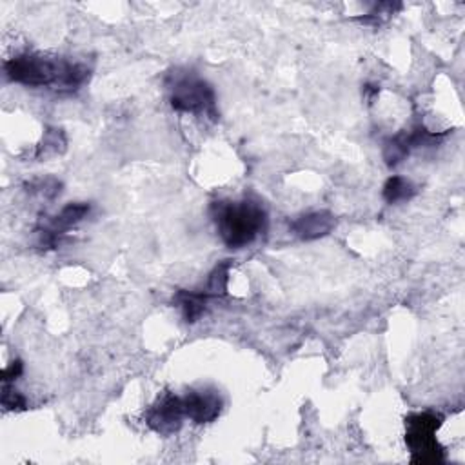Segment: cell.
<instances>
[{"instance_id": "cell-1", "label": "cell", "mask_w": 465, "mask_h": 465, "mask_svg": "<svg viewBox=\"0 0 465 465\" xmlns=\"http://www.w3.org/2000/svg\"><path fill=\"white\" fill-rule=\"evenodd\" d=\"M4 71L11 82L27 87H49L56 93H74L91 74V69L82 62L40 53L16 54L5 60Z\"/></svg>"}, {"instance_id": "cell-2", "label": "cell", "mask_w": 465, "mask_h": 465, "mask_svg": "<svg viewBox=\"0 0 465 465\" xmlns=\"http://www.w3.org/2000/svg\"><path fill=\"white\" fill-rule=\"evenodd\" d=\"M218 236L229 249H243L267 229V211L260 200H218L211 203Z\"/></svg>"}, {"instance_id": "cell-3", "label": "cell", "mask_w": 465, "mask_h": 465, "mask_svg": "<svg viewBox=\"0 0 465 465\" xmlns=\"http://www.w3.org/2000/svg\"><path fill=\"white\" fill-rule=\"evenodd\" d=\"M165 87L169 93V104L178 113H189L194 116L218 120L216 94L213 85L191 69H173L165 76Z\"/></svg>"}, {"instance_id": "cell-4", "label": "cell", "mask_w": 465, "mask_h": 465, "mask_svg": "<svg viewBox=\"0 0 465 465\" xmlns=\"http://www.w3.org/2000/svg\"><path fill=\"white\" fill-rule=\"evenodd\" d=\"M405 441L412 452L414 463H438L443 460V449L436 440V430L441 425V418L434 412H416L405 421Z\"/></svg>"}, {"instance_id": "cell-5", "label": "cell", "mask_w": 465, "mask_h": 465, "mask_svg": "<svg viewBox=\"0 0 465 465\" xmlns=\"http://www.w3.org/2000/svg\"><path fill=\"white\" fill-rule=\"evenodd\" d=\"M185 418L182 396L174 392H163L156 401L145 411V423L151 430L160 436L174 434Z\"/></svg>"}, {"instance_id": "cell-6", "label": "cell", "mask_w": 465, "mask_h": 465, "mask_svg": "<svg viewBox=\"0 0 465 465\" xmlns=\"http://www.w3.org/2000/svg\"><path fill=\"white\" fill-rule=\"evenodd\" d=\"M185 418L194 423H211L214 421L223 409V400L216 389L200 387L191 389L182 396Z\"/></svg>"}, {"instance_id": "cell-7", "label": "cell", "mask_w": 465, "mask_h": 465, "mask_svg": "<svg viewBox=\"0 0 465 465\" xmlns=\"http://www.w3.org/2000/svg\"><path fill=\"white\" fill-rule=\"evenodd\" d=\"M91 211V205L85 202H74V203H67L65 207H62V211L51 218H47L44 223H40L38 227V234H40V245L44 247H56L60 236L69 231L71 227H74L78 222H82Z\"/></svg>"}, {"instance_id": "cell-8", "label": "cell", "mask_w": 465, "mask_h": 465, "mask_svg": "<svg viewBox=\"0 0 465 465\" xmlns=\"http://www.w3.org/2000/svg\"><path fill=\"white\" fill-rule=\"evenodd\" d=\"M336 227V218L331 211H311L296 216L291 222V231L305 242L327 236Z\"/></svg>"}, {"instance_id": "cell-9", "label": "cell", "mask_w": 465, "mask_h": 465, "mask_svg": "<svg viewBox=\"0 0 465 465\" xmlns=\"http://www.w3.org/2000/svg\"><path fill=\"white\" fill-rule=\"evenodd\" d=\"M211 296L207 294V291L203 292H194V291H178L173 298V302L182 309V314L185 318L187 323H194L200 320V316L205 311L207 300Z\"/></svg>"}, {"instance_id": "cell-10", "label": "cell", "mask_w": 465, "mask_h": 465, "mask_svg": "<svg viewBox=\"0 0 465 465\" xmlns=\"http://www.w3.org/2000/svg\"><path fill=\"white\" fill-rule=\"evenodd\" d=\"M383 200L387 203H400V202H407L416 194V187L411 180L403 178V176H391L385 183H383Z\"/></svg>"}, {"instance_id": "cell-11", "label": "cell", "mask_w": 465, "mask_h": 465, "mask_svg": "<svg viewBox=\"0 0 465 465\" xmlns=\"http://www.w3.org/2000/svg\"><path fill=\"white\" fill-rule=\"evenodd\" d=\"M229 269H231V260H223L218 263L213 272L209 274L207 282V294L209 296H223L227 291V282H229Z\"/></svg>"}, {"instance_id": "cell-12", "label": "cell", "mask_w": 465, "mask_h": 465, "mask_svg": "<svg viewBox=\"0 0 465 465\" xmlns=\"http://www.w3.org/2000/svg\"><path fill=\"white\" fill-rule=\"evenodd\" d=\"M2 405L5 411H24L25 409V398L11 389L7 383H4V391H2Z\"/></svg>"}, {"instance_id": "cell-13", "label": "cell", "mask_w": 465, "mask_h": 465, "mask_svg": "<svg viewBox=\"0 0 465 465\" xmlns=\"http://www.w3.org/2000/svg\"><path fill=\"white\" fill-rule=\"evenodd\" d=\"M27 187H29L27 191H31V193H40V194H44V196H47V198H53V196H56V194L60 193V182L54 180V178L38 180V182L29 183Z\"/></svg>"}, {"instance_id": "cell-14", "label": "cell", "mask_w": 465, "mask_h": 465, "mask_svg": "<svg viewBox=\"0 0 465 465\" xmlns=\"http://www.w3.org/2000/svg\"><path fill=\"white\" fill-rule=\"evenodd\" d=\"M20 374H22V361H20V360H15V361H11V363L4 369L2 380H4V383H9L11 380H16Z\"/></svg>"}]
</instances>
